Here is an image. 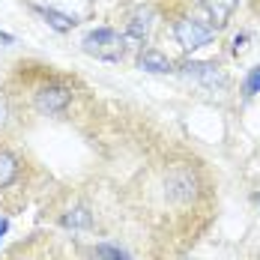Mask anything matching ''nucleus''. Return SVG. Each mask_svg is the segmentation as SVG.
I'll return each mask as SVG.
<instances>
[{
    "mask_svg": "<svg viewBox=\"0 0 260 260\" xmlns=\"http://www.w3.org/2000/svg\"><path fill=\"white\" fill-rule=\"evenodd\" d=\"M257 204H260V194H257Z\"/></svg>",
    "mask_w": 260,
    "mask_h": 260,
    "instance_id": "f3484780",
    "label": "nucleus"
},
{
    "mask_svg": "<svg viewBox=\"0 0 260 260\" xmlns=\"http://www.w3.org/2000/svg\"><path fill=\"white\" fill-rule=\"evenodd\" d=\"M30 191V161L0 135V207L15 212L27 204Z\"/></svg>",
    "mask_w": 260,
    "mask_h": 260,
    "instance_id": "f03ea898",
    "label": "nucleus"
},
{
    "mask_svg": "<svg viewBox=\"0 0 260 260\" xmlns=\"http://www.w3.org/2000/svg\"><path fill=\"white\" fill-rule=\"evenodd\" d=\"M81 48H84V54H90V57H96V60L120 63V60H126V54H129V42H126V36L117 33L114 27H96V30H90V33L84 36Z\"/></svg>",
    "mask_w": 260,
    "mask_h": 260,
    "instance_id": "20e7f679",
    "label": "nucleus"
},
{
    "mask_svg": "<svg viewBox=\"0 0 260 260\" xmlns=\"http://www.w3.org/2000/svg\"><path fill=\"white\" fill-rule=\"evenodd\" d=\"M24 69V90L27 93V108L36 111L39 117H63L69 114V108L78 99V90H75V81L66 78V75H57V72H48L42 66L39 75H30Z\"/></svg>",
    "mask_w": 260,
    "mask_h": 260,
    "instance_id": "f257e3e1",
    "label": "nucleus"
},
{
    "mask_svg": "<svg viewBox=\"0 0 260 260\" xmlns=\"http://www.w3.org/2000/svg\"><path fill=\"white\" fill-rule=\"evenodd\" d=\"M150 27H153V12H150V9H138V12L129 18L126 30H123V36H126L129 48H141V45L147 42Z\"/></svg>",
    "mask_w": 260,
    "mask_h": 260,
    "instance_id": "6e6552de",
    "label": "nucleus"
},
{
    "mask_svg": "<svg viewBox=\"0 0 260 260\" xmlns=\"http://www.w3.org/2000/svg\"><path fill=\"white\" fill-rule=\"evenodd\" d=\"M161 188L165 198L177 207H191L198 204V198L204 194V177L198 171V165H185V161H174L165 168L161 174Z\"/></svg>",
    "mask_w": 260,
    "mask_h": 260,
    "instance_id": "7ed1b4c3",
    "label": "nucleus"
},
{
    "mask_svg": "<svg viewBox=\"0 0 260 260\" xmlns=\"http://www.w3.org/2000/svg\"><path fill=\"white\" fill-rule=\"evenodd\" d=\"M260 93V66H254L248 75H245V81H242V96L245 99H254Z\"/></svg>",
    "mask_w": 260,
    "mask_h": 260,
    "instance_id": "ddd939ff",
    "label": "nucleus"
},
{
    "mask_svg": "<svg viewBox=\"0 0 260 260\" xmlns=\"http://www.w3.org/2000/svg\"><path fill=\"white\" fill-rule=\"evenodd\" d=\"M57 221H60L66 231H72V234H87V231L96 228L93 209L87 207V204H81L78 198H69L63 207L57 209Z\"/></svg>",
    "mask_w": 260,
    "mask_h": 260,
    "instance_id": "0eeeda50",
    "label": "nucleus"
},
{
    "mask_svg": "<svg viewBox=\"0 0 260 260\" xmlns=\"http://www.w3.org/2000/svg\"><path fill=\"white\" fill-rule=\"evenodd\" d=\"M201 3H204V9H207L209 27H212L215 33H218V30H224V27L231 24L236 6H239V0H201Z\"/></svg>",
    "mask_w": 260,
    "mask_h": 260,
    "instance_id": "1a4fd4ad",
    "label": "nucleus"
},
{
    "mask_svg": "<svg viewBox=\"0 0 260 260\" xmlns=\"http://www.w3.org/2000/svg\"><path fill=\"white\" fill-rule=\"evenodd\" d=\"M174 39H177V45L182 51H198V48H204L215 39V30L204 24L201 18H194V15H182V18L174 21Z\"/></svg>",
    "mask_w": 260,
    "mask_h": 260,
    "instance_id": "39448f33",
    "label": "nucleus"
},
{
    "mask_svg": "<svg viewBox=\"0 0 260 260\" xmlns=\"http://www.w3.org/2000/svg\"><path fill=\"white\" fill-rule=\"evenodd\" d=\"M33 9H36V12H39V15L45 18V24H48V27H54L57 33H69L72 27L78 24V18H75V15H66V12H57L54 6H39V3H36Z\"/></svg>",
    "mask_w": 260,
    "mask_h": 260,
    "instance_id": "9b49d317",
    "label": "nucleus"
},
{
    "mask_svg": "<svg viewBox=\"0 0 260 260\" xmlns=\"http://www.w3.org/2000/svg\"><path fill=\"white\" fill-rule=\"evenodd\" d=\"M180 75L185 81H194L201 87H209V90H224L228 87V72L215 63V60H185L180 66Z\"/></svg>",
    "mask_w": 260,
    "mask_h": 260,
    "instance_id": "423d86ee",
    "label": "nucleus"
},
{
    "mask_svg": "<svg viewBox=\"0 0 260 260\" xmlns=\"http://www.w3.org/2000/svg\"><path fill=\"white\" fill-rule=\"evenodd\" d=\"M90 260H132L120 245H108V242H99L90 248Z\"/></svg>",
    "mask_w": 260,
    "mask_h": 260,
    "instance_id": "f8f14e48",
    "label": "nucleus"
},
{
    "mask_svg": "<svg viewBox=\"0 0 260 260\" xmlns=\"http://www.w3.org/2000/svg\"><path fill=\"white\" fill-rule=\"evenodd\" d=\"M245 42H248V33H239V36H234V54L242 51V48H245Z\"/></svg>",
    "mask_w": 260,
    "mask_h": 260,
    "instance_id": "2eb2a0df",
    "label": "nucleus"
},
{
    "mask_svg": "<svg viewBox=\"0 0 260 260\" xmlns=\"http://www.w3.org/2000/svg\"><path fill=\"white\" fill-rule=\"evenodd\" d=\"M12 123H15V111H12L9 99H6V96L0 93V135H6Z\"/></svg>",
    "mask_w": 260,
    "mask_h": 260,
    "instance_id": "4468645a",
    "label": "nucleus"
},
{
    "mask_svg": "<svg viewBox=\"0 0 260 260\" xmlns=\"http://www.w3.org/2000/svg\"><path fill=\"white\" fill-rule=\"evenodd\" d=\"M138 69H144L150 75H168V72H174V60L158 48H144L138 54Z\"/></svg>",
    "mask_w": 260,
    "mask_h": 260,
    "instance_id": "9d476101",
    "label": "nucleus"
},
{
    "mask_svg": "<svg viewBox=\"0 0 260 260\" xmlns=\"http://www.w3.org/2000/svg\"><path fill=\"white\" fill-rule=\"evenodd\" d=\"M6 224H9V221H6V218H0V236L6 234Z\"/></svg>",
    "mask_w": 260,
    "mask_h": 260,
    "instance_id": "dca6fc26",
    "label": "nucleus"
}]
</instances>
